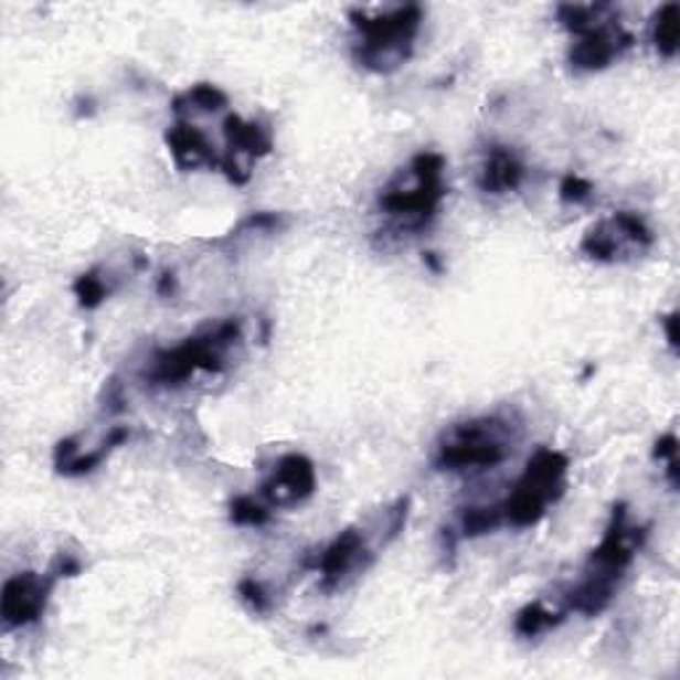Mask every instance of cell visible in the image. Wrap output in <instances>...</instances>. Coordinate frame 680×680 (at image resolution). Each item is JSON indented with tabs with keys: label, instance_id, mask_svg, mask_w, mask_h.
<instances>
[{
	"label": "cell",
	"instance_id": "ba28073f",
	"mask_svg": "<svg viewBox=\"0 0 680 680\" xmlns=\"http://www.w3.org/2000/svg\"><path fill=\"white\" fill-rule=\"evenodd\" d=\"M372 559H375V553H372L364 529L349 527L330 545H325L314 555L309 566L314 572H319L325 591H336V587L343 585L346 577H351L354 572H364L372 564Z\"/></svg>",
	"mask_w": 680,
	"mask_h": 680
},
{
	"label": "cell",
	"instance_id": "e0dca14e",
	"mask_svg": "<svg viewBox=\"0 0 680 680\" xmlns=\"http://www.w3.org/2000/svg\"><path fill=\"white\" fill-rule=\"evenodd\" d=\"M229 519L237 527H251L261 529L272 521V508L264 500H255L251 495L234 497L232 506H229Z\"/></svg>",
	"mask_w": 680,
	"mask_h": 680
},
{
	"label": "cell",
	"instance_id": "cb8c5ba5",
	"mask_svg": "<svg viewBox=\"0 0 680 680\" xmlns=\"http://www.w3.org/2000/svg\"><path fill=\"white\" fill-rule=\"evenodd\" d=\"M665 325V336H667V343H670L672 351H678V311H670L667 317L662 319Z\"/></svg>",
	"mask_w": 680,
	"mask_h": 680
},
{
	"label": "cell",
	"instance_id": "7a4b0ae2",
	"mask_svg": "<svg viewBox=\"0 0 680 680\" xmlns=\"http://www.w3.org/2000/svg\"><path fill=\"white\" fill-rule=\"evenodd\" d=\"M242 340L240 319L208 327L198 336L187 338L176 349L157 351L144 378L152 385H181L194 372H221L226 368L229 351Z\"/></svg>",
	"mask_w": 680,
	"mask_h": 680
},
{
	"label": "cell",
	"instance_id": "9c48e42d",
	"mask_svg": "<svg viewBox=\"0 0 680 680\" xmlns=\"http://www.w3.org/2000/svg\"><path fill=\"white\" fill-rule=\"evenodd\" d=\"M317 489V470L306 455H285L261 487V497L269 508H290L309 500Z\"/></svg>",
	"mask_w": 680,
	"mask_h": 680
},
{
	"label": "cell",
	"instance_id": "30bf717a",
	"mask_svg": "<svg viewBox=\"0 0 680 680\" xmlns=\"http://www.w3.org/2000/svg\"><path fill=\"white\" fill-rule=\"evenodd\" d=\"M633 45V35L623 30L614 19H606L598 28L577 38L569 49V64L577 72H598L606 70L614 59H619Z\"/></svg>",
	"mask_w": 680,
	"mask_h": 680
},
{
	"label": "cell",
	"instance_id": "2e32d148",
	"mask_svg": "<svg viewBox=\"0 0 680 680\" xmlns=\"http://www.w3.org/2000/svg\"><path fill=\"white\" fill-rule=\"evenodd\" d=\"M561 623H564V612H551L540 601H534V604H527L524 609L516 614V633L521 638H538Z\"/></svg>",
	"mask_w": 680,
	"mask_h": 680
},
{
	"label": "cell",
	"instance_id": "9a60e30c",
	"mask_svg": "<svg viewBox=\"0 0 680 680\" xmlns=\"http://www.w3.org/2000/svg\"><path fill=\"white\" fill-rule=\"evenodd\" d=\"M654 49L659 56L676 59L678 54V41H680V6L678 3H665L662 9L654 14Z\"/></svg>",
	"mask_w": 680,
	"mask_h": 680
},
{
	"label": "cell",
	"instance_id": "8992f818",
	"mask_svg": "<svg viewBox=\"0 0 680 680\" xmlns=\"http://www.w3.org/2000/svg\"><path fill=\"white\" fill-rule=\"evenodd\" d=\"M651 245L654 232L649 224L638 213L619 211L612 219L598 221L587 229L580 242V251L598 264H617L623 258H636V255L651 251Z\"/></svg>",
	"mask_w": 680,
	"mask_h": 680
},
{
	"label": "cell",
	"instance_id": "5bb4252c",
	"mask_svg": "<svg viewBox=\"0 0 680 680\" xmlns=\"http://www.w3.org/2000/svg\"><path fill=\"white\" fill-rule=\"evenodd\" d=\"M229 104V96L219 85L211 83H198L192 88H187L184 94H179L173 99V113L179 117L184 115H208V113H221Z\"/></svg>",
	"mask_w": 680,
	"mask_h": 680
},
{
	"label": "cell",
	"instance_id": "52a82bcc",
	"mask_svg": "<svg viewBox=\"0 0 680 680\" xmlns=\"http://www.w3.org/2000/svg\"><path fill=\"white\" fill-rule=\"evenodd\" d=\"M56 582L59 577L54 572H19L6 580L3 593H0V619H3V625L14 630V627L38 623L43 617Z\"/></svg>",
	"mask_w": 680,
	"mask_h": 680
},
{
	"label": "cell",
	"instance_id": "603a6c76",
	"mask_svg": "<svg viewBox=\"0 0 680 680\" xmlns=\"http://www.w3.org/2000/svg\"><path fill=\"white\" fill-rule=\"evenodd\" d=\"M654 460H678V436L676 434H665L659 436V442L654 444Z\"/></svg>",
	"mask_w": 680,
	"mask_h": 680
},
{
	"label": "cell",
	"instance_id": "8fae6325",
	"mask_svg": "<svg viewBox=\"0 0 680 680\" xmlns=\"http://www.w3.org/2000/svg\"><path fill=\"white\" fill-rule=\"evenodd\" d=\"M166 141L179 170H198L202 166L219 168L221 155H215L208 136L202 134L198 126H192V123L176 120L173 126L168 128Z\"/></svg>",
	"mask_w": 680,
	"mask_h": 680
},
{
	"label": "cell",
	"instance_id": "4fadbf2b",
	"mask_svg": "<svg viewBox=\"0 0 680 680\" xmlns=\"http://www.w3.org/2000/svg\"><path fill=\"white\" fill-rule=\"evenodd\" d=\"M224 139H226V155L242 157L247 160H258L266 157L274 149L272 130L261 123H247L240 115H229L224 120Z\"/></svg>",
	"mask_w": 680,
	"mask_h": 680
},
{
	"label": "cell",
	"instance_id": "ac0fdd59",
	"mask_svg": "<svg viewBox=\"0 0 680 680\" xmlns=\"http://www.w3.org/2000/svg\"><path fill=\"white\" fill-rule=\"evenodd\" d=\"M506 524V516H502V506H489V508H466V513L460 516V534L463 538H481V534L495 532Z\"/></svg>",
	"mask_w": 680,
	"mask_h": 680
},
{
	"label": "cell",
	"instance_id": "7c38bea8",
	"mask_svg": "<svg viewBox=\"0 0 680 680\" xmlns=\"http://www.w3.org/2000/svg\"><path fill=\"white\" fill-rule=\"evenodd\" d=\"M524 176H527L524 162L516 157L513 149L492 147L479 170V187L481 192L487 194H508L521 187Z\"/></svg>",
	"mask_w": 680,
	"mask_h": 680
},
{
	"label": "cell",
	"instance_id": "d4e9b609",
	"mask_svg": "<svg viewBox=\"0 0 680 680\" xmlns=\"http://www.w3.org/2000/svg\"><path fill=\"white\" fill-rule=\"evenodd\" d=\"M157 293H162V296H170V293H176V277L173 274H162V279L157 283Z\"/></svg>",
	"mask_w": 680,
	"mask_h": 680
},
{
	"label": "cell",
	"instance_id": "3957f363",
	"mask_svg": "<svg viewBox=\"0 0 680 680\" xmlns=\"http://www.w3.org/2000/svg\"><path fill=\"white\" fill-rule=\"evenodd\" d=\"M447 198L444 184V157L421 152L410 162V184L404 187L399 176L381 192L378 205L396 221L402 232H415L434 219Z\"/></svg>",
	"mask_w": 680,
	"mask_h": 680
},
{
	"label": "cell",
	"instance_id": "44dd1931",
	"mask_svg": "<svg viewBox=\"0 0 680 680\" xmlns=\"http://www.w3.org/2000/svg\"><path fill=\"white\" fill-rule=\"evenodd\" d=\"M559 194L564 202H574V205H580V202L591 200L593 184L587 179H582V176H577V173H569V176H564V181H561Z\"/></svg>",
	"mask_w": 680,
	"mask_h": 680
},
{
	"label": "cell",
	"instance_id": "5b68a950",
	"mask_svg": "<svg viewBox=\"0 0 680 680\" xmlns=\"http://www.w3.org/2000/svg\"><path fill=\"white\" fill-rule=\"evenodd\" d=\"M569 457L559 449L542 447L529 457L524 476L516 481L513 492L502 502L506 524L516 529L534 527L553 502L564 497Z\"/></svg>",
	"mask_w": 680,
	"mask_h": 680
},
{
	"label": "cell",
	"instance_id": "484cf974",
	"mask_svg": "<svg viewBox=\"0 0 680 680\" xmlns=\"http://www.w3.org/2000/svg\"><path fill=\"white\" fill-rule=\"evenodd\" d=\"M425 264H428L434 272H442V264L439 258H436V253H425Z\"/></svg>",
	"mask_w": 680,
	"mask_h": 680
},
{
	"label": "cell",
	"instance_id": "7402d4cb",
	"mask_svg": "<svg viewBox=\"0 0 680 680\" xmlns=\"http://www.w3.org/2000/svg\"><path fill=\"white\" fill-rule=\"evenodd\" d=\"M285 221L283 215L277 213H251L245 221H240L237 234L240 232H277V229H283Z\"/></svg>",
	"mask_w": 680,
	"mask_h": 680
},
{
	"label": "cell",
	"instance_id": "d6986e66",
	"mask_svg": "<svg viewBox=\"0 0 680 680\" xmlns=\"http://www.w3.org/2000/svg\"><path fill=\"white\" fill-rule=\"evenodd\" d=\"M72 290H75L77 304H81L83 309H99V306L104 304V298L109 296V287L99 277V272H88V274H83V277H77L75 285H72Z\"/></svg>",
	"mask_w": 680,
	"mask_h": 680
},
{
	"label": "cell",
	"instance_id": "ffe728a7",
	"mask_svg": "<svg viewBox=\"0 0 680 680\" xmlns=\"http://www.w3.org/2000/svg\"><path fill=\"white\" fill-rule=\"evenodd\" d=\"M237 593H240V598L245 601V606L251 612H255V614H266L272 609V598H269V593H266V587L261 585L258 580H253V577H245L237 585Z\"/></svg>",
	"mask_w": 680,
	"mask_h": 680
},
{
	"label": "cell",
	"instance_id": "277c9868",
	"mask_svg": "<svg viewBox=\"0 0 680 680\" xmlns=\"http://www.w3.org/2000/svg\"><path fill=\"white\" fill-rule=\"evenodd\" d=\"M513 425L502 417H476L453 425L436 449L439 470H487L500 466L513 449Z\"/></svg>",
	"mask_w": 680,
	"mask_h": 680
},
{
	"label": "cell",
	"instance_id": "6da1fadb",
	"mask_svg": "<svg viewBox=\"0 0 680 680\" xmlns=\"http://www.w3.org/2000/svg\"><path fill=\"white\" fill-rule=\"evenodd\" d=\"M421 6H396L385 14L370 17L368 11H351V28L357 30L354 59L359 67L389 75L410 62L415 38L423 28Z\"/></svg>",
	"mask_w": 680,
	"mask_h": 680
}]
</instances>
